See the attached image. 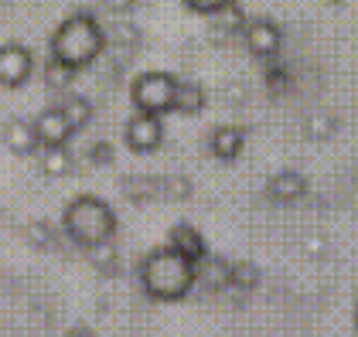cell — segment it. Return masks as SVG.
Returning a JSON list of instances; mask_svg holds the SVG:
<instances>
[{
    "label": "cell",
    "instance_id": "1",
    "mask_svg": "<svg viewBox=\"0 0 358 337\" xmlns=\"http://www.w3.org/2000/svg\"><path fill=\"white\" fill-rule=\"evenodd\" d=\"M140 286L157 304H178L198 286V262L178 253L174 246H157L140 262Z\"/></svg>",
    "mask_w": 358,
    "mask_h": 337
},
{
    "label": "cell",
    "instance_id": "2",
    "mask_svg": "<svg viewBox=\"0 0 358 337\" xmlns=\"http://www.w3.org/2000/svg\"><path fill=\"white\" fill-rule=\"evenodd\" d=\"M48 48H52V58L62 61L65 68H72V72H79V68H89L96 58L103 55V48H106V31L103 24L92 17V14H69L62 24L55 28L52 34V41H48Z\"/></svg>",
    "mask_w": 358,
    "mask_h": 337
},
{
    "label": "cell",
    "instance_id": "3",
    "mask_svg": "<svg viewBox=\"0 0 358 337\" xmlns=\"http://www.w3.org/2000/svg\"><path fill=\"white\" fill-rule=\"evenodd\" d=\"M116 228H120V218L110 201H103L99 195H76L62 211V232L79 249L116 239Z\"/></svg>",
    "mask_w": 358,
    "mask_h": 337
},
{
    "label": "cell",
    "instance_id": "4",
    "mask_svg": "<svg viewBox=\"0 0 358 337\" xmlns=\"http://www.w3.org/2000/svg\"><path fill=\"white\" fill-rule=\"evenodd\" d=\"M174 89H178V75L171 72H140L130 85V103L137 112L167 116L174 106Z\"/></svg>",
    "mask_w": 358,
    "mask_h": 337
},
{
    "label": "cell",
    "instance_id": "5",
    "mask_svg": "<svg viewBox=\"0 0 358 337\" xmlns=\"http://www.w3.org/2000/svg\"><path fill=\"white\" fill-rule=\"evenodd\" d=\"M123 140L134 153H154L164 143V116L154 112H134L123 126Z\"/></svg>",
    "mask_w": 358,
    "mask_h": 337
},
{
    "label": "cell",
    "instance_id": "6",
    "mask_svg": "<svg viewBox=\"0 0 358 337\" xmlns=\"http://www.w3.org/2000/svg\"><path fill=\"white\" fill-rule=\"evenodd\" d=\"M34 75V55L21 41H3L0 45V85L3 89H21Z\"/></svg>",
    "mask_w": 358,
    "mask_h": 337
},
{
    "label": "cell",
    "instance_id": "7",
    "mask_svg": "<svg viewBox=\"0 0 358 337\" xmlns=\"http://www.w3.org/2000/svg\"><path fill=\"white\" fill-rule=\"evenodd\" d=\"M243 41H246L249 55L273 58L283 48V31L270 17H252V21H246V28H243Z\"/></svg>",
    "mask_w": 358,
    "mask_h": 337
},
{
    "label": "cell",
    "instance_id": "8",
    "mask_svg": "<svg viewBox=\"0 0 358 337\" xmlns=\"http://www.w3.org/2000/svg\"><path fill=\"white\" fill-rule=\"evenodd\" d=\"M3 147H7L14 157H34V153L41 150L34 119H24V116L7 119V123H3Z\"/></svg>",
    "mask_w": 358,
    "mask_h": 337
},
{
    "label": "cell",
    "instance_id": "9",
    "mask_svg": "<svg viewBox=\"0 0 358 337\" xmlns=\"http://www.w3.org/2000/svg\"><path fill=\"white\" fill-rule=\"evenodd\" d=\"M34 130H38V140L41 147H52V143H69L76 137V126L69 123V116L62 112V106H48L34 116Z\"/></svg>",
    "mask_w": 358,
    "mask_h": 337
},
{
    "label": "cell",
    "instance_id": "10",
    "mask_svg": "<svg viewBox=\"0 0 358 337\" xmlns=\"http://www.w3.org/2000/svg\"><path fill=\"white\" fill-rule=\"evenodd\" d=\"M266 195L276 204H297L303 195H307V177L301 170H280L266 181Z\"/></svg>",
    "mask_w": 358,
    "mask_h": 337
},
{
    "label": "cell",
    "instance_id": "11",
    "mask_svg": "<svg viewBox=\"0 0 358 337\" xmlns=\"http://www.w3.org/2000/svg\"><path fill=\"white\" fill-rule=\"evenodd\" d=\"M208 150H212V157L215 160H236L243 150H246V130H239V126H232V123H222L212 130V137H208Z\"/></svg>",
    "mask_w": 358,
    "mask_h": 337
},
{
    "label": "cell",
    "instance_id": "12",
    "mask_svg": "<svg viewBox=\"0 0 358 337\" xmlns=\"http://www.w3.org/2000/svg\"><path fill=\"white\" fill-rule=\"evenodd\" d=\"M34 157H38V167H41V174H45V177H52V181H58V177H69V174H72V167H76V157H72L69 143H52V147H41Z\"/></svg>",
    "mask_w": 358,
    "mask_h": 337
},
{
    "label": "cell",
    "instance_id": "13",
    "mask_svg": "<svg viewBox=\"0 0 358 337\" xmlns=\"http://www.w3.org/2000/svg\"><path fill=\"white\" fill-rule=\"evenodd\" d=\"M167 246H174L178 253H185L188 259L194 262H201L205 255H208V246H205V239H201V232L188 222H178L171 225V232H167Z\"/></svg>",
    "mask_w": 358,
    "mask_h": 337
},
{
    "label": "cell",
    "instance_id": "14",
    "mask_svg": "<svg viewBox=\"0 0 358 337\" xmlns=\"http://www.w3.org/2000/svg\"><path fill=\"white\" fill-rule=\"evenodd\" d=\"M205 110V85L194 82V79H178L174 89V106L171 112H181V116H194V112Z\"/></svg>",
    "mask_w": 358,
    "mask_h": 337
},
{
    "label": "cell",
    "instance_id": "15",
    "mask_svg": "<svg viewBox=\"0 0 358 337\" xmlns=\"http://www.w3.org/2000/svg\"><path fill=\"white\" fill-rule=\"evenodd\" d=\"M198 283H205L208 290L232 286V262H225L219 255H205V259L198 262Z\"/></svg>",
    "mask_w": 358,
    "mask_h": 337
},
{
    "label": "cell",
    "instance_id": "16",
    "mask_svg": "<svg viewBox=\"0 0 358 337\" xmlns=\"http://www.w3.org/2000/svg\"><path fill=\"white\" fill-rule=\"evenodd\" d=\"M58 106H62V112L69 116V123L76 126V133H79L83 126H89V123H92V103H89L85 96H76V92H69V96H65V99H62Z\"/></svg>",
    "mask_w": 358,
    "mask_h": 337
},
{
    "label": "cell",
    "instance_id": "17",
    "mask_svg": "<svg viewBox=\"0 0 358 337\" xmlns=\"http://www.w3.org/2000/svg\"><path fill=\"white\" fill-rule=\"evenodd\" d=\"M123 195L130 201H137V204H147L150 197L161 195V181H154V177H127L123 181Z\"/></svg>",
    "mask_w": 358,
    "mask_h": 337
},
{
    "label": "cell",
    "instance_id": "18",
    "mask_svg": "<svg viewBox=\"0 0 358 337\" xmlns=\"http://www.w3.org/2000/svg\"><path fill=\"white\" fill-rule=\"evenodd\" d=\"M303 137H310V140L324 143L334 137V116L331 112H310L307 119H303Z\"/></svg>",
    "mask_w": 358,
    "mask_h": 337
},
{
    "label": "cell",
    "instance_id": "19",
    "mask_svg": "<svg viewBox=\"0 0 358 337\" xmlns=\"http://www.w3.org/2000/svg\"><path fill=\"white\" fill-rule=\"evenodd\" d=\"M72 79H76V72H72V68H65L62 61L48 58V65H45V85H48V89H55V92H65V89L72 85Z\"/></svg>",
    "mask_w": 358,
    "mask_h": 337
},
{
    "label": "cell",
    "instance_id": "20",
    "mask_svg": "<svg viewBox=\"0 0 358 337\" xmlns=\"http://www.w3.org/2000/svg\"><path fill=\"white\" fill-rule=\"evenodd\" d=\"M85 255L92 259V266H99V269H116V259H120V253H116V246H113V239L110 242H96V246H89L85 249Z\"/></svg>",
    "mask_w": 358,
    "mask_h": 337
},
{
    "label": "cell",
    "instance_id": "21",
    "mask_svg": "<svg viewBox=\"0 0 358 337\" xmlns=\"http://www.w3.org/2000/svg\"><path fill=\"white\" fill-rule=\"evenodd\" d=\"M215 24H219V31H225V34H232V31L243 34V28H246V14L239 10V3H229L225 10L215 14Z\"/></svg>",
    "mask_w": 358,
    "mask_h": 337
},
{
    "label": "cell",
    "instance_id": "22",
    "mask_svg": "<svg viewBox=\"0 0 358 337\" xmlns=\"http://www.w3.org/2000/svg\"><path fill=\"white\" fill-rule=\"evenodd\" d=\"M192 14H205V17H215L219 10H225L229 3H236V0H181Z\"/></svg>",
    "mask_w": 358,
    "mask_h": 337
},
{
    "label": "cell",
    "instance_id": "23",
    "mask_svg": "<svg viewBox=\"0 0 358 337\" xmlns=\"http://www.w3.org/2000/svg\"><path fill=\"white\" fill-rule=\"evenodd\" d=\"M161 195L164 197H188L192 195V184H188V177L174 174V177H164V181H161Z\"/></svg>",
    "mask_w": 358,
    "mask_h": 337
},
{
    "label": "cell",
    "instance_id": "24",
    "mask_svg": "<svg viewBox=\"0 0 358 337\" xmlns=\"http://www.w3.org/2000/svg\"><path fill=\"white\" fill-rule=\"evenodd\" d=\"M256 269L252 266H246V262H232V286H243V290H249L252 283H256Z\"/></svg>",
    "mask_w": 358,
    "mask_h": 337
},
{
    "label": "cell",
    "instance_id": "25",
    "mask_svg": "<svg viewBox=\"0 0 358 337\" xmlns=\"http://www.w3.org/2000/svg\"><path fill=\"white\" fill-rule=\"evenodd\" d=\"M48 232H52V228H48L45 222H31L28 225V239L38 246V249H48V246H52V235H48Z\"/></svg>",
    "mask_w": 358,
    "mask_h": 337
},
{
    "label": "cell",
    "instance_id": "26",
    "mask_svg": "<svg viewBox=\"0 0 358 337\" xmlns=\"http://www.w3.org/2000/svg\"><path fill=\"white\" fill-rule=\"evenodd\" d=\"M303 253L310 255V259H324V255H328V242H324L321 235H307V239H303Z\"/></svg>",
    "mask_w": 358,
    "mask_h": 337
},
{
    "label": "cell",
    "instance_id": "27",
    "mask_svg": "<svg viewBox=\"0 0 358 337\" xmlns=\"http://www.w3.org/2000/svg\"><path fill=\"white\" fill-rule=\"evenodd\" d=\"M103 3H106V7H110L113 14H130V10H134V3H137V0H103Z\"/></svg>",
    "mask_w": 358,
    "mask_h": 337
},
{
    "label": "cell",
    "instance_id": "28",
    "mask_svg": "<svg viewBox=\"0 0 358 337\" xmlns=\"http://www.w3.org/2000/svg\"><path fill=\"white\" fill-rule=\"evenodd\" d=\"M92 150H96V153H92V157H96V160H110V153H106V150H110V147H106V143H96V147H92Z\"/></svg>",
    "mask_w": 358,
    "mask_h": 337
}]
</instances>
